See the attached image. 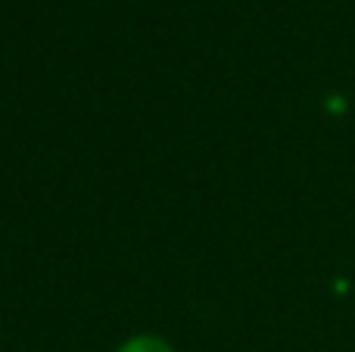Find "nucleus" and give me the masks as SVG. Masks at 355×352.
I'll list each match as a JSON object with an SVG mask.
<instances>
[{
    "instance_id": "nucleus-1",
    "label": "nucleus",
    "mask_w": 355,
    "mask_h": 352,
    "mask_svg": "<svg viewBox=\"0 0 355 352\" xmlns=\"http://www.w3.org/2000/svg\"><path fill=\"white\" fill-rule=\"evenodd\" d=\"M116 352H175V346L156 334H137L131 340H125Z\"/></svg>"
}]
</instances>
